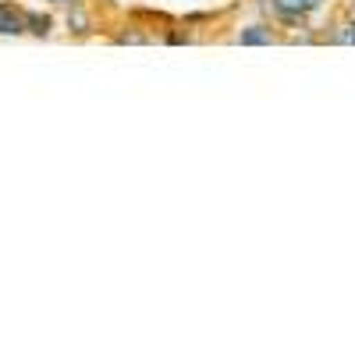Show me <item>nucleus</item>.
I'll return each instance as SVG.
<instances>
[{
	"instance_id": "7ed1b4c3",
	"label": "nucleus",
	"mask_w": 355,
	"mask_h": 355,
	"mask_svg": "<svg viewBox=\"0 0 355 355\" xmlns=\"http://www.w3.org/2000/svg\"><path fill=\"white\" fill-rule=\"evenodd\" d=\"M21 33H28L25 15H18L11 8H0V36H21Z\"/></svg>"
},
{
	"instance_id": "423d86ee",
	"label": "nucleus",
	"mask_w": 355,
	"mask_h": 355,
	"mask_svg": "<svg viewBox=\"0 0 355 355\" xmlns=\"http://www.w3.org/2000/svg\"><path fill=\"white\" fill-rule=\"evenodd\" d=\"M50 4H57V8H78L82 0H50Z\"/></svg>"
},
{
	"instance_id": "f257e3e1",
	"label": "nucleus",
	"mask_w": 355,
	"mask_h": 355,
	"mask_svg": "<svg viewBox=\"0 0 355 355\" xmlns=\"http://www.w3.org/2000/svg\"><path fill=\"white\" fill-rule=\"evenodd\" d=\"M327 0H270V11L281 18V21H291V25H299L306 21L309 15H316Z\"/></svg>"
},
{
	"instance_id": "20e7f679",
	"label": "nucleus",
	"mask_w": 355,
	"mask_h": 355,
	"mask_svg": "<svg viewBox=\"0 0 355 355\" xmlns=\"http://www.w3.org/2000/svg\"><path fill=\"white\" fill-rule=\"evenodd\" d=\"M331 40H334V43H355V15L334 28V33H331Z\"/></svg>"
},
{
	"instance_id": "39448f33",
	"label": "nucleus",
	"mask_w": 355,
	"mask_h": 355,
	"mask_svg": "<svg viewBox=\"0 0 355 355\" xmlns=\"http://www.w3.org/2000/svg\"><path fill=\"white\" fill-rule=\"evenodd\" d=\"M28 21V33H36V36H46L50 33V18H40V15H25Z\"/></svg>"
},
{
	"instance_id": "f03ea898",
	"label": "nucleus",
	"mask_w": 355,
	"mask_h": 355,
	"mask_svg": "<svg viewBox=\"0 0 355 355\" xmlns=\"http://www.w3.org/2000/svg\"><path fill=\"white\" fill-rule=\"evenodd\" d=\"M234 40H239L242 46H270L277 36H274V28H270V25H245Z\"/></svg>"
}]
</instances>
